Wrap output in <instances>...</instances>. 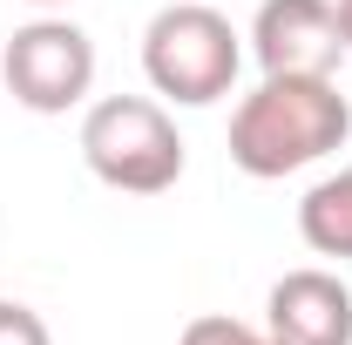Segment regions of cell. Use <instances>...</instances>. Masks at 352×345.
Listing matches in <instances>:
<instances>
[{"label":"cell","instance_id":"obj_5","mask_svg":"<svg viewBox=\"0 0 352 345\" xmlns=\"http://www.w3.org/2000/svg\"><path fill=\"white\" fill-rule=\"evenodd\" d=\"M251 54L264 75H339L346 34L332 0H264L251 21Z\"/></svg>","mask_w":352,"mask_h":345},{"label":"cell","instance_id":"obj_1","mask_svg":"<svg viewBox=\"0 0 352 345\" xmlns=\"http://www.w3.org/2000/svg\"><path fill=\"white\" fill-rule=\"evenodd\" d=\"M352 135V102L332 75H264L230 115V163L258 183L325 163Z\"/></svg>","mask_w":352,"mask_h":345},{"label":"cell","instance_id":"obj_7","mask_svg":"<svg viewBox=\"0 0 352 345\" xmlns=\"http://www.w3.org/2000/svg\"><path fill=\"white\" fill-rule=\"evenodd\" d=\"M298 237L318 258H352V163L325 183H311L298 203Z\"/></svg>","mask_w":352,"mask_h":345},{"label":"cell","instance_id":"obj_4","mask_svg":"<svg viewBox=\"0 0 352 345\" xmlns=\"http://www.w3.org/2000/svg\"><path fill=\"white\" fill-rule=\"evenodd\" d=\"M0 82L34 115H68V109H82L88 88H95V41L75 21L41 14V21L14 27V41L0 54Z\"/></svg>","mask_w":352,"mask_h":345},{"label":"cell","instance_id":"obj_10","mask_svg":"<svg viewBox=\"0 0 352 345\" xmlns=\"http://www.w3.org/2000/svg\"><path fill=\"white\" fill-rule=\"evenodd\" d=\"M332 14H339V34H346V47H352V0H332Z\"/></svg>","mask_w":352,"mask_h":345},{"label":"cell","instance_id":"obj_6","mask_svg":"<svg viewBox=\"0 0 352 345\" xmlns=\"http://www.w3.org/2000/svg\"><path fill=\"white\" fill-rule=\"evenodd\" d=\"M278 345H352V291L332 271H285L264 298Z\"/></svg>","mask_w":352,"mask_h":345},{"label":"cell","instance_id":"obj_8","mask_svg":"<svg viewBox=\"0 0 352 345\" xmlns=\"http://www.w3.org/2000/svg\"><path fill=\"white\" fill-rule=\"evenodd\" d=\"M176 345H271V332H251L244 318L204 311V318H190V325H183V339H176Z\"/></svg>","mask_w":352,"mask_h":345},{"label":"cell","instance_id":"obj_12","mask_svg":"<svg viewBox=\"0 0 352 345\" xmlns=\"http://www.w3.org/2000/svg\"><path fill=\"white\" fill-rule=\"evenodd\" d=\"M271 345H278V339H271Z\"/></svg>","mask_w":352,"mask_h":345},{"label":"cell","instance_id":"obj_2","mask_svg":"<svg viewBox=\"0 0 352 345\" xmlns=\"http://www.w3.org/2000/svg\"><path fill=\"white\" fill-rule=\"evenodd\" d=\"M244 68L237 27L223 21L210 0H170L149 27H142V75L156 95H170L183 109H210L230 95Z\"/></svg>","mask_w":352,"mask_h":345},{"label":"cell","instance_id":"obj_3","mask_svg":"<svg viewBox=\"0 0 352 345\" xmlns=\"http://www.w3.org/2000/svg\"><path fill=\"white\" fill-rule=\"evenodd\" d=\"M82 163L109 190L129 197H163L183 176V135H176L170 109L149 95H109L82 115Z\"/></svg>","mask_w":352,"mask_h":345},{"label":"cell","instance_id":"obj_11","mask_svg":"<svg viewBox=\"0 0 352 345\" xmlns=\"http://www.w3.org/2000/svg\"><path fill=\"white\" fill-rule=\"evenodd\" d=\"M28 7H68V0H28Z\"/></svg>","mask_w":352,"mask_h":345},{"label":"cell","instance_id":"obj_9","mask_svg":"<svg viewBox=\"0 0 352 345\" xmlns=\"http://www.w3.org/2000/svg\"><path fill=\"white\" fill-rule=\"evenodd\" d=\"M0 345H54V339H47V318L34 304H7L0 298Z\"/></svg>","mask_w":352,"mask_h":345}]
</instances>
